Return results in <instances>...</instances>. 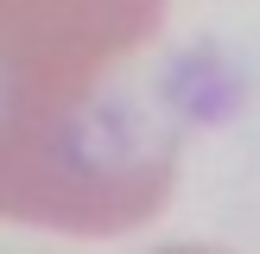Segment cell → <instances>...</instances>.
<instances>
[{
    "label": "cell",
    "mask_w": 260,
    "mask_h": 254,
    "mask_svg": "<svg viewBox=\"0 0 260 254\" xmlns=\"http://www.w3.org/2000/svg\"><path fill=\"white\" fill-rule=\"evenodd\" d=\"M165 0H0V216L121 235L178 184V121L134 83Z\"/></svg>",
    "instance_id": "obj_1"
},
{
    "label": "cell",
    "mask_w": 260,
    "mask_h": 254,
    "mask_svg": "<svg viewBox=\"0 0 260 254\" xmlns=\"http://www.w3.org/2000/svg\"><path fill=\"white\" fill-rule=\"evenodd\" d=\"M159 254H222V248H203V241H178V248H159Z\"/></svg>",
    "instance_id": "obj_2"
}]
</instances>
